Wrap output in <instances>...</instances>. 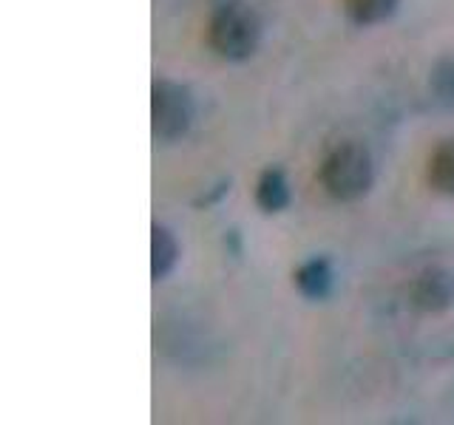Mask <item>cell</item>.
I'll use <instances>...</instances> for the list:
<instances>
[{"label": "cell", "mask_w": 454, "mask_h": 425, "mask_svg": "<svg viewBox=\"0 0 454 425\" xmlns=\"http://www.w3.org/2000/svg\"><path fill=\"white\" fill-rule=\"evenodd\" d=\"M372 179V156L358 142H340L321 162V184L338 202H355V198L366 196Z\"/></svg>", "instance_id": "obj_1"}, {"label": "cell", "mask_w": 454, "mask_h": 425, "mask_svg": "<svg viewBox=\"0 0 454 425\" xmlns=\"http://www.w3.org/2000/svg\"><path fill=\"white\" fill-rule=\"evenodd\" d=\"M207 40L224 60H247L262 40V20L245 4H224L210 18Z\"/></svg>", "instance_id": "obj_2"}, {"label": "cell", "mask_w": 454, "mask_h": 425, "mask_svg": "<svg viewBox=\"0 0 454 425\" xmlns=\"http://www.w3.org/2000/svg\"><path fill=\"white\" fill-rule=\"evenodd\" d=\"M151 120L153 136L162 142L182 139L193 122V97L184 85L174 80H156L151 91Z\"/></svg>", "instance_id": "obj_3"}, {"label": "cell", "mask_w": 454, "mask_h": 425, "mask_svg": "<svg viewBox=\"0 0 454 425\" xmlns=\"http://www.w3.org/2000/svg\"><path fill=\"white\" fill-rule=\"evenodd\" d=\"M411 304L426 312H440L454 304V275L446 269H423L411 283Z\"/></svg>", "instance_id": "obj_4"}, {"label": "cell", "mask_w": 454, "mask_h": 425, "mask_svg": "<svg viewBox=\"0 0 454 425\" xmlns=\"http://www.w3.org/2000/svg\"><path fill=\"white\" fill-rule=\"evenodd\" d=\"M333 281H335V273H333V264L326 259H309L307 264L298 267V273H295V287L301 290V295L309 298V301H324V298L333 292Z\"/></svg>", "instance_id": "obj_5"}, {"label": "cell", "mask_w": 454, "mask_h": 425, "mask_svg": "<svg viewBox=\"0 0 454 425\" xmlns=\"http://www.w3.org/2000/svg\"><path fill=\"white\" fill-rule=\"evenodd\" d=\"M255 205L264 212H281L290 205V184L281 167H267L255 184Z\"/></svg>", "instance_id": "obj_6"}, {"label": "cell", "mask_w": 454, "mask_h": 425, "mask_svg": "<svg viewBox=\"0 0 454 425\" xmlns=\"http://www.w3.org/2000/svg\"><path fill=\"white\" fill-rule=\"evenodd\" d=\"M151 275L153 281H162L170 269L176 267V259H179V247H176V238L170 236V230L156 224L151 230Z\"/></svg>", "instance_id": "obj_7"}, {"label": "cell", "mask_w": 454, "mask_h": 425, "mask_svg": "<svg viewBox=\"0 0 454 425\" xmlns=\"http://www.w3.org/2000/svg\"><path fill=\"white\" fill-rule=\"evenodd\" d=\"M429 184L443 196H454V139L440 142L429 159Z\"/></svg>", "instance_id": "obj_8"}, {"label": "cell", "mask_w": 454, "mask_h": 425, "mask_svg": "<svg viewBox=\"0 0 454 425\" xmlns=\"http://www.w3.org/2000/svg\"><path fill=\"white\" fill-rule=\"evenodd\" d=\"M401 6V0H344V9L358 26H375L389 20Z\"/></svg>", "instance_id": "obj_9"}, {"label": "cell", "mask_w": 454, "mask_h": 425, "mask_svg": "<svg viewBox=\"0 0 454 425\" xmlns=\"http://www.w3.org/2000/svg\"><path fill=\"white\" fill-rule=\"evenodd\" d=\"M434 91L440 94V99H446V103H454V57L451 60H443L434 71Z\"/></svg>", "instance_id": "obj_10"}, {"label": "cell", "mask_w": 454, "mask_h": 425, "mask_svg": "<svg viewBox=\"0 0 454 425\" xmlns=\"http://www.w3.org/2000/svg\"><path fill=\"white\" fill-rule=\"evenodd\" d=\"M227 190H231V182H219L216 188H213L210 193L199 196L193 205H196V207H210V205H216V202H219V198H222V196H224Z\"/></svg>", "instance_id": "obj_11"}]
</instances>
